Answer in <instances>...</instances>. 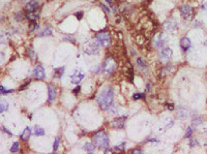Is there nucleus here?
<instances>
[{
  "label": "nucleus",
  "instance_id": "de8ad7c7",
  "mask_svg": "<svg viewBox=\"0 0 207 154\" xmlns=\"http://www.w3.org/2000/svg\"><path fill=\"white\" fill-rule=\"evenodd\" d=\"M106 2L109 4H113V0H106Z\"/></svg>",
  "mask_w": 207,
  "mask_h": 154
},
{
  "label": "nucleus",
  "instance_id": "e433bc0d",
  "mask_svg": "<svg viewBox=\"0 0 207 154\" xmlns=\"http://www.w3.org/2000/svg\"><path fill=\"white\" fill-rule=\"evenodd\" d=\"M101 7L102 9H103L105 12H106V14H110V12H111V9H109L108 6H107L106 4H103V3H101Z\"/></svg>",
  "mask_w": 207,
  "mask_h": 154
},
{
  "label": "nucleus",
  "instance_id": "f704fd0d",
  "mask_svg": "<svg viewBox=\"0 0 207 154\" xmlns=\"http://www.w3.org/2000/svg\"><path fill=\"white\" fill-rule=\"evenodd\" d=\"M83 15H84V12H82V10H79V12H77L75 14L76 16V18H77V20H82V18H83Z\"/></svg>",
  "mask_w": 207,
  "mask_h": 154
},
{
  "label": "nucleus",
  "instance_id": "0eeeda50",
  "mask_svg": "<svg viewBox=\"0 0 207 154\" xmlns=\"http://www.w3.org/2000/svg\"><path fill=\"white\" fill-rule=\"evenodd\" d=\"M172 55H173V52L170 48H164L162 49V51L159 53V61L164 62V63H167V62H169L170 60L172 59Z\"/></svg>",
  "mask_w": 207,
  "mask_h": 154
},
{
  "label": "nucleus",
  "instance_id": "a18cd8bd",
  "mask_svg": "<svg viewBox=\"0 0 207 154\" xmlns=\"http://www.w3.org/2000/svg\"><path fill=\"white\" fill-rule=\"evenodd\" d=\"M1 130H2V131H3V132H6L7 135H12V131H9V130L7 129L6 127H1Z\"/></svg>",
  "mask_w": 207,
  "mask_h": 154
},
{
  "label": "nucleus",
  "instance_id": "37998d69",
  "mask_svg": "<svg viewBox=\"0 0 207 154\" xmlns=\"http://www.w3.org/2000/svg\"><path fill=\"white\" fill-rule=\"evenodd\" d=\"M166 106H167V109H168V110H170V111H173V110H174V104H173L172 103H167Z\"/></svg>",
  "mask_w": 207,
  "mask_h": 154
},
{
  "label": "nucleus",
  "instance_id": "79ce46f5",
  "mask_svg": "<svg viewBox=\"0 0 207 154\" xmlns=\"http://www.w3.org/2000/svg\"><path fill=\"white\" fill-rule=\"evenodd\" d=\"M29 83H30V80L29 81H27V82L25 83V84H23L22 86H20V88H19V90H23V89H25L26 87H27L28 85H29Z\"/></svg>",
  "mask_w": 207,
  "mask_h": 154
},
{
  "label": "nucleus",
  "instance_id": "cd10ccee",
  "mask_svg": "<svg viewBox=\"0 0 207 154\" xmlns=\"http://www.w3.org/2000/svg\"><path fill=\"white\" fill-rule=\"evenodd\" d=\"M202 122H203L202 117H195V118L193 119V125H194V126H198V125H200Z\"/></svg>",
  "mask_w": 207,
  "mask_h": 154
},
{
  "label": "nucleus",
  "instance_id": "6ab92c4d",
  "mask_svg": "<svg viewBox=\"0 0 207 154\" xmlns=\"http://www.w3.org/2000/svg\"><path fill=\"white\" fill-rule=\"evenodd\" d=\"M26 18L29 21H34L37 22V20L40 19V14L37 12H26Z\"/></svg>",
  "mask_w": 207,
  "mask_h": 154
},
{
  "label": "nucleus",
  "instance_id": "dca6fc26",
  "mask_svg": "<svg viewBox=\"0 0 207 154\" xmlns=\"http://www.w3.org/2000/svg\"><path fill=\"white\" fill-rule=\"evenodd\" d=\"M137 66L138 68L141 70L142 72H147V63H146V61L144 60L143 58H141V57H139V58L137 59Z\"/></svg>",
  "mask_w": 207,
  "mask_h": 154
},
{
  "label": "nucleus",
  "instance_id": "4c0bfd02",
  "mask_svg": "<svg viewBox=\"0 0 207 154\" xmlns=\"http://www.w3.org/2000/svg\"><path fill=\"white\" fill-rule=\"evenodd\" d=\"M193 135V129L192 127H188V128L187 129V132H185V138H191V135Z\"/></svg>",
  "mask_w": 207,
  "mask_h": 154
},
{
  "label": "nucleus",
  "instance_id": "9d476101",
  "mask_svg": "<svg viewBox=\"0 0 207 154\" xmlns=\"http://www.w3.org/2000/svg\"><path fill=\"white\" fill-rule=\"evenodd\" d=\"M163 27H164L165 30L173 31V30H175L178 27V23L174 19H170V20H168V21H166V22L164 23Z\"/></svg>",
  "mask_w": 207,
  "mask_h": 154
},
{
  "label": "nucleus",
  "instance_id": "f8f14e48",
  "mask_svg": "<svg viewBox=\"0 0 207 154\" xmlns=\"http://www.w3.org/2000/svg\"><path fill=\"white\" fill-rule=\"evenodd\" d=\"M48 94H49L48 103H53L57 96V90H56V88L51 84L48 85Z\"/></svg>",
  "mask_w": 207,
  "mask_h": 154
},
{
  "label": "nucleus",
  "instance_id": "9b49d317",
  "mask_svg": "<svg viewBox=\"0 0 207 154\" xmlns=\"http://www.w3.org/2000/svg\"><path fill=\"white\" fill-rule=\"evenodd\" d=\"M33 75H34V78L37 80H44L45 77H46L44 67L41 66V65H37L34 68V70H33Z\"/></svg>",
  "mask_w": 207,
  "mask_h": 154
},
{
  "label": "nucleus",
  "instance_id": "a211bd4d",
  "mask_svg": "<svg viewBox=\"0 0 207 154\" xmlns=\"http://www.w3.org/2000/svg\"><path fill=\"white\" fill-rule=\"evenodd\" d=\"M30 135H31V128L29 126H27V127H25L24 130H23V132L21 134L20 138L22 141H27V140H29Z\"/></svg>",
  "mask_w": 207,
  "mask_h": 154
},
{
  "label": "nucleus",
  "instance_id": "7ed1b4c3",
  "mask_svg": "<svg viewBox=\"0 0 207 154\" xmlns=\"http://www.w3.org/2000/svg\"><path fill=\"white\" fill-rule=\"evenodd\" d=\"M117 68V62L113 56H109L105 59L103 65H102V70L107 75H112V74Z\"/></svg>",
  "mask_w": 207,
  "mask_h": 154
},
{
  "label": "nucleus",
  "instance_id": "6e6552de",
  "mask_svg": "<svg viewBox=\"0 0 207 154\" xmlns=\"http://www.w3.org/2000/svg\"><path fill=\"white\" fill-rule=\"evenodd\" d=\"M38 9H40V3L36 0H29V1L25 3L24 10L25 12H36Z\"/></svg>",
  "mask_w": 207,
  "mask_h": 154
},
{
  "label": "nucleus",
  "instance_id": "c9c22d12",
  "mask_svg": "<svg viewBox=\"0 0 207 154\" xmlns=\"http://www.w3.org/2000/svg\"><path fill=\"white\" fill-rule=\"evenodd\" d=\"M197 145H198V141L196 140V139H194V138H192V139H191V141H190V146L192 148H194V147H196Z\"/></svg>",
  "mask_w": 207,
  "mask_h": 154
},
{
  "label": "nucleus",
  "instance_id": "bb28decb",
  "mask_svg": "<svg viewBox=\"0 0 207 154\" xmlns=\"http://www.w3.org/2000/svg\"><path fill=\"white\" fill-rule=\"evenodd\" d=\"M14 92V90L12 89H6L3 86L0 85V94L1 95H6V94H9V93Z\"/></svg>",
  "mask_w": 207,
  "mask_h": 154
},
{
  "label": "nucleus",
  "instance_id": "423d86ee",
  "mask_svg": "<svg viewBox=\"0 0 207 154\" xmlns=\"http://www.w3.org/2000/svg\"><path fill=\"white\" fill-rule=\"evenodd\" d=\"M179 10H180V14H181V17L184 20L188 21V20H191L193 18V16H194V9H193V7L191 6V5H188V4H182V5H180Z\"/></svg>",
  "mask_w": 207,
  "mask_h": 154
},
{
  "label": "nucleus",
  "instance_id": "f3484780",
  "mask_svg": "<svg viewBox=\"0 0 207 154\" xmlns=\"http://www.w3.org/2000/svg\"><path fill=\"white\" fill-rule=\"evenodd\" d=\"M52 34H53V30H52V28L50 27L49 25H47L43 30H41V32L38 33L37 35L40 36V37H43V36H50Z\"/></svg>",
  "mask_w": 207,
  "mask_h": 154
},
{
  "label": "nucleus",
  "instance_id": "72a5a7b5",
  "mask_svg": "<svg viewBox=\"0 0 207 154\" xmlns=\"http://www.w3.org/2000/svg\"><path fill=\"white\" fill-rule=\"evenodd\" d=\"M133 98L134 100H143V98H145V94H143V93H135L133 95Z\"/></svg>",
  "mask_w": 207,
  "mask_h": 154
},
{
  "label": "nucleus",
  "instance_id": "c756f323",
  "mask_svg": "<svg viewBox=\"0 0 207 154\" xmlns=\"http://www.w3.org/2000/svg\"><path fill=\"white\" fill-rule=\"evenodd\" d=\"M59 143H60V138H59V137L55 138L54 144H53V151H54V152H55V151H57V149H58V147H59Z\"/></svg>",
  "mask_w": 207,
  "mask_h": 154
},
{
  "label": "nucleus",
  "instance_id": "4468645a",
  "mask_svg": "<svg viewBox=\"0 0 207 154\" xmlns=\"http://www.w3.org/2000/svg\"><path fill=\"white\" fill-rule=\"evenodd\" d=\"M180 48L182 49L184 52H187L190 50V48L192 47V43H191L190 38L187 37V36H184V37H182L181 40H180Z\"/></svg>",
  "mask_w": 207,
  "mask_h": 154
},
{
  "label": "nucleus",
  "instance_id": "20e7f679",
  "mask_svg": "<svg viewBox=\"0 0 207 154\" xmlns=\"http://www.w3.org/2000/svg\"><path fill=\"white\" fill-rule=\"evenodd\" d=\"M95 40L101 46L109 47L111 45V34L107 30H102L95 34Z\"/></svg>",
  "mask_w": 207,
  "mask_h": 154
},
{
  "label": "nucleus",
  "instance_id": "5701e85b",
  "mask_svg": "<svg viewBox=\"0 0 207 154\" xmlns=\"http://www.w3.org/2000/svg\"><path fill=\"white\" fill-rule=\"evenodd\" d=\"M37 29H38L37 22H34V21H30L29 26H28V30H29L30 32H33V31H35V30H37Z\"/></svg>",
  "mask_w": 207,
  "mask_h": 154
},
{
  "label": "nucleus",
  "instance_id": "c03bdc74",
  "mask_svg": "<svg viewBox=\"0 0 207 154\" xmlns=\"http://www.w3.org/2000/svg\"><path fill=\"white\" fill-rule=\"evenodd\" d=\"M64 40H69V41H72V43H75V38L73 37V36H65L63 38Z\"/></svg>",
  "mask_w": 207,
  "mask_h": 154
},
{
  "label": "nucleus",
  "instance_id": "2f4dec72",
  "mask_svg": "<svg viewBox=\"0 0 207 154\" xmlns=\"http://www.w3.org/2000/svg\"><path fill=\"white\" fill-rule=\"evenodd\" d=\"M117 111H118V108H117V106H115V104L112 103L111 106L109 107V112L110 114H116Z\"/></svg>",
  "mask_w": 207,
  "mask_h": 154
},
{
  "label": "nucleus",
  "instance_id": "473e14b6",
  "mask_svg": "<svg viewBox=\"0 0 207 154\" xmlns=\"http://www.w3.org/2000/svg\"><path fill=\"white\" fill-rule=\"evenodd\" d=\"M124 148H125V142H122L121 144H118V145L115 146L114 149L117 150V151H123Z\"/></svg>",
  "mask_w": 207,
  "mask_h": 154
},
{
  "label": "nucleus",
  "instance_id": "a878e982",
  "mask_svg": "<svg viewBox=\"0 0 207 154\" xmlns=\"http://www.w3.org/2000/svg\"><path fill=\"white\" fill-rule=\"evenodd\" d=\"M28 56H29V58L31 59V61L32 62H35L36 59H37V55H36V53L32 48L29 49V55H28Z\"/></svg>",
  "mask_w": 207,
  "mask_h": 154
},
{
  "label": "nucleus",
  "instance_id": "c85d7f7f",
  "mask_svg": "<svg viewBox=\"0 0 207 154\" xmlns=\"http://www.w3.org/2000/svg\"><path fill=\"white\" fill-rule=\"evenodd\" d=\"M7 43V36L4 32H0V44H6Z\"/></svg>",
  "mask_w": 207,
  "mask_h": 154
},
{
  "label": "nucleus",
  "instance_id": "393cba45",
  "mask_svg": "<svg viewBox=\"0 0 207 154\" xmlns=\"http://www.w3.org/2000/svg\"><path fill=\"white\" fill-rule=\"evenodd\" d=\"M84 149H85L87 152H93L94 149H95V145L93 143H86L84 145Z\"/></svg>",
  "mask_w": 207,
  "mask_h": 154
},
{
  "label": "nucleus",
  "instance_id": "f03ea898",
  "mask_svg": "<svg viewBox=\"0 0 207 154\" xmlns=\"http://www.w3.org/2000/svg\"><path fill=\"white\" fill-rule=\"evenodd\" d=\"M92 139H93V144L95 145L96 147L101 148V149H104V150L109 149V147H110L109 138L104 130H99V131L96 132V134L93 135Z\"/></svg>",
  "mask_w": 207,
  "mask_h": 154
},
{
  "label": "nucleus",
  "instance_id": "49530a36",
  "mask_svg": "<svg viewBox=\"0 0 207 154\" xmlns=\"http://www.w3.org/2000/svg\"><path fill=\"white\" fill-rule=\"evenodd\" d=\"M132 153H143V150L142 149H135L132 151Z\"/></svg>",
  "mask_w": 207,
  "mask_h": 154
},
{
  "label": "nucleus",
  "instance_id": "f257e3e1",
  "mask_svg": "<svg viewBox=\"0 0 207 154\" xmlns=\"http://www.w3.org/2000/svg\"><path fill=\"white\" fill-rule=\"evenodd\" d=\"M114 100V89L112 87H106L101 91V93L96 97L98 103L102 110H108Z\"/></svg>",
  "mask_w": 207,
  "mask_h": 154
},
{
  "label": "nucleus",
  "instance_id": "412c9836",
  "mask_svg": "<svg viewBox=\"0 0 207 154\" xmlns=\"http://www.w3.org/2000/svg\"><path fill=\"white\" fill-rule=\"evenodd\" d=\"M7 109H9V103H7V101L5 100H0V114L3 113L4 111H6Z\"/></svg>",
  "mask_w": 207,
  "mask_h": 154
},
{
  "label": "nucleus",
  "instance_id": "1a4fd4ad",
  "mask_svg": "<svg viewBox=\"0 0 207 154\" xmlns=\"http://www.w3.org/2000/svg\"><path fill=\"white\" fill-rule=\"evenodd\" d=\"M127 117H118V118L114 119L113 121H112L111 125L114 127V128L116 129H122L124 127V124H125V121H127Z\"/></svg>",
  "mask_w": 207,
  "mask_h": 154
},
{
  "label": "nucleus",
  "instance_id": "aec40b11",
  "mask_svg": "<svg viewBox=\"0 0 207 154\" xmlns=\"http://www.w3.org/2000/svg\"><path fill=\"white\" fill-rule=\"evenodd\" d=\"M63 74H64V67L63 66L54 69V77L57 78V79H60V78L63 75Z\"/></svg>",
  "mask_w": 207,
  "mask_h": 154
},
{
  "label": "nucleus",
  "instance_id": "39448f33",
  "mask_svg": "<svg viewBox=\"0 0 207 154\" xmlns=\"http://www.w3.org/2000/svg\"><path fill=\"white\" fill-rule=\"evenodd\" d=\"M99 44L98 41H89L83 47V51L87 55H96L99 52Z\"/></svg>",
  "mask_w": 207,
  "mask_h": 154
},
{
  "label": "nucleus",
  "instance_id": "4be33fe9",
  "mask_svg": "<svg viewBox=\"0 0 207 154\" xmlns=\"http://www.w3.org/2000/svg\"><path fill=\"white\" fill-rule=\"evenodd\" d=\"M33 134H34V135H36V137H43V135H45V129L40 126H35Z\"/></svg>",
  "mask_w": 207,
  "mask_h": 154
},
{
  "label": "nucleus",
  "instance_id": "58836bf2",
  "mask_svg": "<svg viewBox=\"0 0 207 154\" xmlns=\"http://www.w3.org/2000/svg\"><path fill=\"white\" fill-rule=\"evenodd\" d=\"M201 9L203 10H207V0H203L201 3Z\"/></svg>",
  "mask_w": 207,
  "mask_h": 154
},
{
  "label": "nucleus",
  "instance_id": "2eb2a0df",
  "mask_svg": "<svg viewBox=\"0 0 207 154\" xmlns=\"http://www.w3.org/2000/svg\"><path fill=\"white\" fill-rule=\"evenodd\" d=\"M165 44H166V40L163 38V34H162V33H159V34L156 35L155 40H154V46H155V48H162V47L165 46Z\"/></svg>",
  "mask_w": 207,
  "mask_h": 154
},
{
  "label": "nucleus",
  "instance_id": "ea45409f",
  "mask_svg": "<svg viewBox=\"0 0 207 154\" xmlns=\"http://www.w3.org/2000/svg\"><path fill=\"white\" fill-rule=\"evenodd\" d=\"M4 59H5V54L3 53V52H0V64L3 63Z\"/></svg>",
  "mask_w": 207,
  "mask_h": 154
},
{
  "label": "nucleus",
  "instance_id": "b1692460",
  "mask_svg": "<svg viewBox=\"0 0 207 154\" xmlns=\"http://www.w3.org/2000/svg\"><path fill=\"white\" fill-rule=\"evenodd\" d=\"M15 18L18 22H23V21L27 19V18H26V14H24V12H17V14L15 15Z\"/></svg>",
  "mask_w": 207,
  "mask_h": 154
},
{
  "label": "nucleus",
  "instance_id": "ddd939ff",
  "mask_svg": "<svg viewBox=\"0 0 207 154\" xmlns=\"http://www.w3.org/2000/svg\"><path fill=\"white\" fill-rule=\"evenodd\" d=\"M84 79V72H75L74 75H70V82L73 83V84H79Z\"/></svg>",
  "mask_w": 207,
  "mask_h": 154
},
{
  "label": "nucleus",
  "instance_id": "a19ab883",
  "mask_svg": "<svg viewBox=\"0 0 207 154\" xmlns=\"http://www.w3.org/2000/svg\"><path fill=\"white\" fill-rule=\"evenodd\" d=\"M80 91H81V86H77V87H76V89L73 90V93L77 95L78 93H80Z\"/></svg>",
  "mask_w": 207,
  "mask_h": 154
},
{
  "label": "nucleus",
  "instance_id": "7c9ffc66",
  "mask_svg": "<svg viewBox=\"0 0 207 154\" xmlns=\"http://www.w3.org/2000/svg\"><path fill=\"white\" fill-rule=\"evenodd\" d=\"M19 151V142H15L14 145L12 146V148H10V152L12 153H16Z\"/></svg>",
  "mask_w": 207,
  "mask_h": 154
}]
</instances>
